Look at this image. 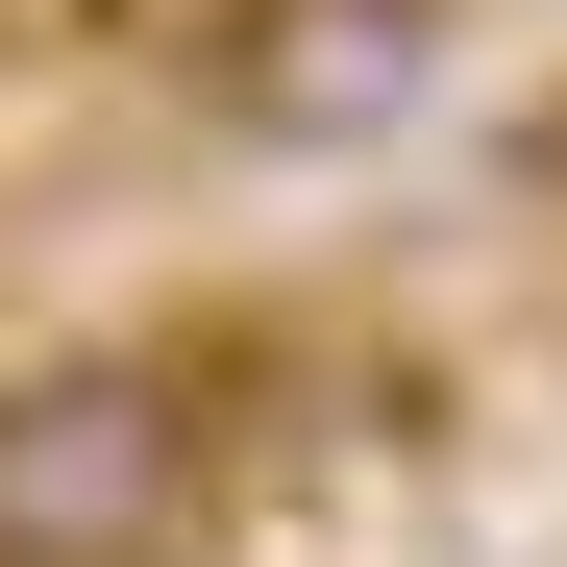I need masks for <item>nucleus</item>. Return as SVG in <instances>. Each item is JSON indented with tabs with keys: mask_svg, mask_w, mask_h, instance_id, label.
<instances>
[{
	"mask_svg": "<svg viewBox=\"0 0 567 567\" xmlns=\"http://www.w3.org/2000/svg\"><path fill=\"white\" fill-rule=\"evenodd\" d=\"M420 100H444V0H247V50H223L247 148H395Z\"/></svg>",
	"mask_w": 567,
	"mask_h": 567,
	"instance_id": "2",
	"label": "nucleus"
},
{
	"mask_svg": "<svg viewBox=\"0 0 567 567\" xmlns=\"http://www.w3.org/2000/svg\"><path fill=\"white\" fill-rule=\"evenodd\" d=\"M223 494V420L173 346H25L0 370V567H173Z\"/></svg>",
	"mask_w": 567,
	"mask_h": 567,
	"instance_id": "1",
	"label": "nucleus"
}]
</instances>
